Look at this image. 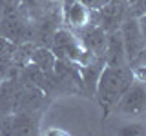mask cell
I'll return each mask as SVG.
<instances>
[{"instance_id": "6da1fadb", "label": "cell", "mask_w": 146, "mask_h": 136, "mask_svg": "<svg viewBox=\"0 0 146 136\" xmlns=\"http://www.w3.org/2000/svg\"><path fill=\"white\" fill-rule=\"evenodd\" d=\"M131 71H126L124 67L117 65H106L102 67L97 82V89H95V96H97L100 107H102L104 114H108L119 98L126 93V89L131 85Z\"/></svg>"}, {"instance_id": "7a4b0ae2", "label": "cell", "mask_w": 146, "mask_h": 136, "mask_svg": "<svg viewBox=\"0 0 146 136\" xmlns=\"http://www.w3.org/2000/svg\"><path fill=\"white\" fill-rule=\"evenodd\" d=\"M121 36H122V44H124V53H126V60L133 62L141 53L144 51L146 42H144V36L141 33V27L137 18L130 16L122 22L121 27Z\"/></svg>"}, {"instance_id": "3957f363", "label": "cell", "mask_w": 146, "mask_h": 136, "mask_svg": "<svg viewBox=\"0 0 146 136\" xmlns=\"http://www.w3.org/2000/svg\"><path fill=\"white\" fill-rule=\"evenodd\" d=\"M144 109H146V89L139 82L131 84L115 103V111L126 116H139Z\"/></svg>"}, {"instance_id": "277c9868", "label": "cell", "mask_w": 146, "mask_h": 136, "mask_svg": "<svg viewBox=\"0 0 146 136\" xmlns=\"http://www.w3.org/2000/svg\"><path fill=\"white\" fill-rule=\"evenodd\" d=\"M77 31V38H79L80 45L86 49V51H90L91 54H95V56H100L102 54L104 56V49H106V31L102 29L99 24H86L84 27H79Z\"/></svg>"}, {"instance_id": "5b68a950", "label": "cell", "mask_w": 146, "mask_h": 136, "mask_svg": "<svg viewBox=\"0 0 146 136\" xmlns=\"http://www.w3.org/2000/svg\"><path fill=\"white\" fill-rule=\"evenodd\" d=\"M0 36L13 44H20L29 40V27L15 15H6L0 18Z\"/></svg>"}, {"instance_id": "8992f818", "label": "cell", "mask_w": 146, "mask_h": 136, "mask_svg": "<svg viewBox=\"0 0 146 136\" xmlns=\"http://www.w3.org/2000/svg\"><path fill=\"white\" fill-rule=\"evenodd\" d=\"M62 13H64V22L73 29L84 27L86 24H90V7L86 4H82L80 0H64L62 6Z\"/></svg>"}, {"instance_id": "52a82bcc", "label": "cell", "mask_w": 146, "mask_h": 136, "mask_svg": "<svg viewBox=\"0 0 146 136\" xmlns=\"http://www.w3.org/2000/svg\"><path fill=\"white\" fill-rule=\"evenodd\" d=\"M126 60L124 53V44H122L121 31H110L108 40H106V49H104V62L106 65H117L121 67Z\"/></svg>"}, {"instance_id": "ba28073f", "label": "cell", "mask_w": 146, "mask_h": 136, "mask_svg": "<svg viewBox=\"0 0 146 136\" xmlns=\"http://www.w3.org/2000/svg\"><path fill=\"white\" fill-rule=\"evenodd\" d=\"M29 60L35 67H38L40 71L44 73H53V67H55V62H57V56H55L53 51L46 47H38L35 49L33 53L29 54Z\"/></svg>"}, {"instance_id": "9c48e42d", "label": "cell", "mask_w": 146, "mask_h": 136, "mask_svg": "<svg viewBox=\"0 0 146 136\" xmlns=\"http://www.w3.org/2000/svg\"><path fill=\"white\" fill-rule=\"evenodd\" d=\"M131 78L135 82H139V84H144L146 82V63H141V65H135L131 67Z\"/></svg>"}, {"instance_id": "30bf717a", "label": "cell", "mask_w": 146, "mask_h": 136, "mask_svg": "<svg viewBox=\"0 0 146 136\" xmlns=\"http://www.w3.org/2000/svg\"><path fill=\"white\" fill-rule=\"evenodd\" d=\"M121 133H122V134H144L146 129H144L141 124H130V125L122 127Z\"/></svg>"}, {"instance_id": "8fae6325", "label": "cell", "mask_w": 146, "mask_h": 136, "mask_svg": "<svg viewBox=\"0 0 146 136\" xmlns=\"http://www.w3.org/2000/svg\"><path fill=\"white\" fill-rule=\"evenodd\" d=\"M82 4H86L90 9H100L102 6H106L108 2H111V0H80Z\"/></svg>"}, {"instance_id": "7c38bea8", "label": "cell", "mask_w": 146, "mask_h": 136, "mask_svg": "<svg viewBox=\"0 0 146 136\" xmlns=\"http://www.w3.org/2000/svg\"><path fill=\"white\" fill-rule=\"evenodd\" d=\"M137 22H139L141 33H143V36H144V42H146V13H143V15L137 18Z\"/></svg>"}, {"instance_id": "4fadbf2b", "label": "cell", "mask_w": 146, "mask_h": 136, "mask_svg": "<svg viewBox=\"0 0 146 136\" xmlns=\"http://www.w3.org/2000/svg\"><path fill=\"white\" fill-rule=\"evenodd\" d=\"M0 18H2V6H0Z\"/></svg>"}]
</instances>
